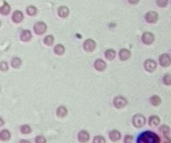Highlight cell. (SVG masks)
I'll return each mask as SVG.
<instances>
[{"label":"cell","mask_w":171,"mask_h":143,"mask_svg":"<svg viewBox=\"0 0 171 143\" xmlns=\"http://www.w3.org/2000/svg\"><path fill=\"white\" fill-rule=\"evenodd\" d=\"M137 143H160V139L157 134L151 131H146L140 134Z\"/></svg>","instance_id":"cell-1"},{"label":"cell","mask_w":171,"mask_h":143,"mask_svg":"<svg viewBox=\"0 0 171 143\" xmlns=\"http://www.w3.org/2000/svg\"><path fill=\"white\" fill-rule=\"evenodd\" d=\"M132 123L136 128H141L146 123V118L141 114H136L133 116Z\"/></svg>","instance_id":"cell-2"},{"label":"cell","mask_w":171,"mask_h":143,"mask_svg":"<svg viewBox=\"0 0 171 143\" xmlns=\"http://www.w3.org/2000/svg\"><path fill=\"white\" fill-rule=\"evenodd\" d=\"M46 29H47V26L46 24L42 21H40V22H37L34 25V31H35V33L38 35H41L46 31Z\"/></svg>","instance_id":"cell-3"},{"label":"cell","mask_w":171,"mask_h":143,"mask_svg":"<svg viewBox=\"0 0 171 143\" xmlns=\"http://www.w3.org/2000/svg\"><path fill=\"white\" fill-rule=\"evenodd\" d=\"M158 19H159V15L156 12L150 11L145 15V20L146 22L149 24H155L157 22Z\"/></svg>","instance_id":"cell-4"},{"label":"cell","mask_w":171,"mask_h":143,"mask_svg":"<svg viewBox=\"0 0 171 143\" xmlns=\"http://www.w3.org/2000/svg\"><path fill=\"white\" fill-rule=\"evenodd\" d=\"M113 104L115 108L118 109L125 107L127 104V101L122 96H117L113 100Z\"/></svg>","instance_id":"cell-5"},{"label":"cell","mask_w":171,"mask_h":143,"mask_svg":"<svg viewBox=\"0 0 171 143\" xmlns=\"http://www.w3.org/2000/svg\"><path fill=\"white\" fill-rule=\"evenodd\" d=\"M96 47V43L94 40L88 39L85 41L83 43V48L86 52H93Z\"/></svg>","instance_id":"cell-6"},{"label":"cell","mask_w":171,"mask_h":143,"mask_svg":"<svg viewBox=\"0 0 171 143\" xmlns=\"http://www.w3.org/2000/svg\"><path fill=\"white\" fill-rule=\"evenodd\" d=\"M160 64L162 67H168L170 65L171 59L170 56L168 53L162 54L159 57Z\"/></svg>","instance_id":"cell-7"},{"label":"cell","mask_w":171,"mask_h":143,"mask_svg":"<svg viewBox=\"0 0 171 143\" xmlns=\"http://www.w3.org/2000/svg\"><path fill=\"white\" fill-rule=\"evenodd\" d=\"M144 68L148 72H153L157 68V62L153 59H147L145 61L144 64Z\"/></svg>","instance_id":"cell-8"},{"label":"cell","mask_w":171,"mask_h":143,"mask_svg":"<svg viewBox=\"0 0 171 143\" xmlns=\"http://www.w3.org/2000/svg\"><path fill=\"white\" fill-rule=\"evenodd\" d=\"M154 40H155V37L151 32H146L142 36V41L146 45H151Z\"/></svg>","instance_id":"cell-9"},{"label":"cell","mask_w":171,"mask_h":143,"mask_svg":"<svg viewBox=\"0 0 171 143\" xmlns=\"http://www.w3.org/2000/svg\"><path fill=\"white\" fill-rule=\"evenodd\" d=\"M160 131L163 133L164 136L165 138V143H170V139L169 137L170 136V130L169 127H168L167 125H162L160 129Z\"/></svg>","instance_id":"cell-10"},{"label":"cell","mask_w":171,"mask_h":143,"mask_svg":"<svg viewBox=\"0 0 171 143\" xmlns=\"http://www.w3.org/2000/svg\"><path fill=\"white\" fill-rule=\"evenodd\" d=\"M12 20L13 22L16 24H19L24 19V15L22 12L19 10L15 11L12 15Z\"/></svg>","instance_id":"cell-11"},{"label":"cell","mask_w":171,"mask_h":143,"mask_svg":"<svg viewBox=\"0 0 171 143\" xmlns=\"http://www.w3.org/2000/svg\"><path fill=\"white\" fill-rule=\"evenodd\" d=\"M131 52L130 50H127L126 48H122L120 50L119 52V57L121 61H125L130 57Z\"/></svg>","instance_id":"cell-12"},{"label":"cell","mask_w":171,"mask_h":143,"mask_svg":"<svg viewBox=\"0 0 171 143\" xmlns=\"http://www.w3.org/2000/svg\"><path fill=\"white\" fill-rule=\"evenodd\" d=\"M78 141L82 143H85L90 139L89 134L85 130H81L78 135Z\"/></svg>","instance_id":"cell-13"},{"label":"cell","mask_w":171,"mask_h":143,"mask_svg":"<svg viewBox=\"0 0 171 143\" xmlns=\"http://www.w3.org/2000/svg\"><path fill=\"white\" fill-rule=\"evenodd\" d=\"M57 13L59 16L61 18H66L70 14V10L66 6H59L57 10Z\"/></svg>","instance_id":"cell-14"},{"label":"cell","mask_w":171,"mask_h":143,"mask_svg":"<svg viewBox=\"0 0 171 143\" xmlns=\"http://www.w3.org/2000/svg\"><path fill=\"white\" fill-rule=\"evenodd\" d=\"M94 67L97 71H102L106 68V63L101 58H98L94 63Z\"/></svg>","instance_id":"cell-15"},{"label":"cell","mask_w":171,"mask_h":143,"mask_svg":"<svg viewBox=\"0 0 171 143\" xmlns=\"http://www.w3.org/2000/svg\"><path fill=\"white\" fill-rule=\"evenodd\" d=\"M109 137L111 140L113 142H116L119 141L121 138V134L117 130H112L109 133Z\"/></svg>","instance_id":"cell-16"},{"label":"cell","mask_w":171,"mask_h":143,"mask_svg":"<svg viewBox=\"0 0 171 143\" xmlns=\"http://www.w3.org/2000/svg\"><path fill=\"white\" fill-rule=\"evenodd\" d=\"M32 38V34L29 30H23L20 34V40L22 41L27 42Z\"/></svg>","instance_id":"cell-17"},{"label":"cell","mask_w":171,"mask_h":143,"mask_svg":"<svg viewBox=\"0 0 171 143\" xmlns=\"http://www.w3.org/2000/svg\"><path fill=\"white\" fill-rule=\"evenodd\" d=\"M160 120L159 117L156 115H153L149 117V125L152 127H157L160 124Z\"/></svg>","instance_id":"cell-18"},{"label":"cell","mask_w":171,"mask_h":143,"mask_svg":"<svg viewBox=\"0 0 171 143\" xmlns=\"http://www.w3.org/2000/svg\"><path fill=\"white\" fill-rule=\"evenodd\" d=\"M10 12V6L6 1L4 2L3 5L0 7V14L3 15H7Z\"/></svg>","instance_id":"cell-19"},{"label":"cell","mask_w":171,"mask_h":143,"mask_svg":"<svg viewBox=\"0 0 171 143\" xmlns=\"http://www.w3.org/2000/svg\"><path fill=\"white\" fill-rule=\"evenodd\" d=\"M10 133L8 130L4 129L0 132V140L3 141H6L10 139Z\"/></svg>","instance_id":"cell-20"},{"label":"cell","mask_w":171,"mask_h":143,"mask_svg":"<svg viewBox=\"0 0 171 143\" xmlns=\"http://www.w3.org/2000/svg\"><path fill=\"white\" fill-rule=\"evenodd\" d=\"M54 53L59 56H61L65 52V48L64 46L61 44H58L57 45L55 46L54 49Z\"/></svg>","instance_id":"cell-21"},{"label":"cell","mask_w":171,"mask_h":143,"mask_svg":"<svg viewBox=\"0 0 171 143\" xmlns=\"http://www.w3.org/2000/svg\"><path fill=\"white\" fill-rule=\"evenodd\" d=\"M116 56V52L113 49H108L105 52V57L108 60H113Z\"/></svg>","instance_id":"cell-22"},{"label":"cell","mask_w":171,"mask_h":143,"mask_svg":"<svg viewBox=\"0 0 171 143\" xmlns=\"http://www.w3.org/2000/svg\"><path fill=\"white\" fill-rule=\"evenodd\" d=\"M67 114V110L64 106H60L57 109V115L60 118H64Z\"/></svg>","instance_id":"cell-23"},{"label":"cell","mask_w":171,"mask_h":143,"mask_svg":"<svg viewBox=\"0 0 171 143\" xmlns=\"http://www.w3.org/2000/svg\"><path fill=\"white\" fill-rule=\"evenodd\" d=\"M150 100L151 104L155 106H159V105H160L161 104V102H162V100H161L160 97H159L157 95H153L150 98V100Z\"/></svg>","instance_id":"cell-24"},{"label":"cell","mask_w":171,"mask_h":143,"mask_svg":"<svg viewBox=\"0 0 171 143\" xmlns=\"http://www.w3.org/2000/svg\"><path fill=\"white\" fill-rule=\"evenodd\" d=\"M21 64H22V60L19 57H14L11 62L12 66L14 68H18Z\"/></svg>","instance_id":"cell-25"},{"label":"cell","mask_w":171,"mask_h":143,"mask_svg":"<svg viewBox=\"0 0 171 143\" xmlns=\"http://www.w3.org/2000/svg\"><path fill=\"white\" fill-rule=\"evenodd\" d=\"M26 12L29 16H34L37 13V8L35 6H29L27 8Z\"/></svg>","instance_id":"cell-26"},{"label":"cell","mask_w":171,"mask_h":143,"mask_svg":"<svg viewBox=\"0 0 171 143\" xmlns=\"http://www.w3.org/2000/svg\"><path fill=\"white\" fill-rule=\"evenodd\" d=\"M54 38L52 35H48L44 38V43L46 45L50 46L54 43Z\"/></svg>","instance_id":"cell-27"},{"label":"cell","mask_w":171,"mask_h":143,"mask_svg":"<svg viewBox=\"0 0 171 143\" xmlns=\"http://www.w3.org/2000/svg\"><path fill=\"white\" fill-rule=\"evenodd\" d=\"M20 131L24 134H29L31 132V128L28 125H24L21 126Z\"/></svg>","instance_id":"cell-28"},{"label":"cell","mask_w":171,"mask_h":143,"mask_svg":"<svg viewBox=\"0 0 171 143\" xmlns=\"http://www.w3.org/2000/svg\"><path fill=\"white\" fill-rule=\"evenodd\" d=\"M93 143H106V140L101 136H97L94 138H93Z\"/></svg>","instance_id":"cell-29"},{"label":"cell","mask_w":171,"mask_h":143,"mask_svg":"<svg viewBox=\"0 0 171 143\" xmlns=\"http://www.w3.org/2000/svg\"><path fill=\"white\" fill-rule=\"evenodd\" d=\"M163 80H164V83L166 85H170V84H171L170 74L168 73V74H165L163 78Z\"/></svg>","instance_id":"cell-30"},{"label":"cell","mask_w":171,"mask_h":143,"mask_svg":"<svg viewBox=\"0 0 171 143\" xmlns=\"http://www.w3.org/2000/svg\"><path fill=\"white\" fill-rule=\"evenodd\" d=\"M157 5L162 8L165 7L168 3V0H157Z\"/></svg>","instance_id":"cell-31"},{"label":"cell","mask_w":171,"mask_h":143,"mask_svg":"<svg viewBox=\"0 0 171 143\" xmlns=\"http://www.w3.org/2000/svg\"><path fill=\"white\" fill-rule=\"evenodd\" d=\"M8 69V66L6 62H1L0 63V70L1 71H7Z\"/></svg>","instance_id":"cell-32"},{"label":"cell","mask_w":171,"mask_h":143,"mask_svg":"<svg viewBox=\"0 0 171 143\" xmlns=\"http://www.w3.org/2000/svg\"><path fill=\"white\" fill-rule=\"evenodd\" d=\"M35 142L36 143H46V140L43 136H36L35 139Z\"/></svg>","instance_id":"cell-33"},{"label":"cell","mask_w":171,"mask_h":143,"mask_svg":"<svg viewBox=\"0 0 171 143\" xmlns=\"http://www.w3.org/2000/svg\"><path fill=\"white\" fill-rule=\"evenodd\" d=\"M133 141V136L130 135H127L124 139V143H132Z\"/></svg>","instance_id":"cell-34"},{"label":"cell","mask_w":171,"mask_h":143,"mask_svg":"<svg viewBox=\"0 0 171 143\" xmlns=\"http://www.w3.org/2000/svg\"><path fill=\"white\" fill-rule=\"evenodd\" d=\"M129 3L132 4V5H135V4H138L139 1V0H128Z\"/></svg>","instance_id":"cell-35"},{"label":"cell","mask_w":171,"mask_h":143,"mask_svg":"<svg viewBox=\"0 0 171 143\" xmlns=\"http://www.w3.org/2000/svg\"><path fill=\"white\" fill-rule=\"evenodd\" d=\"M20 143H31L28 140H25V139H23V140H21Z\"/></svg>","instance_id":"cell-36"},{"label":"cell","mask_w":171,"mask_h":143,"mask_svg":"<svg viewBox=\"0 0 171 143\" xmlns=\"http://www.w3.org/2000/svg\"><path fill=\"white\" fill-rule=\"evenodd\" d=\"M4 121H3V120L1 118V117H0V127H1V126H3V125H4Z\"/></svg>","instance_id":"cell-37"},{"label":"cell","mask_w":171,"mask_h":143,"mask_svg":"<svg viewBox=\"0 0 171 143\" xmlns=\"http://www.w3.org/2000/svg\"><path fill=\"white\" fill-rule=\"evenodd\" d=\"M0 25H1V22H0Z\"/></svg>","instance_id":"cell-38"}]
</instances>
